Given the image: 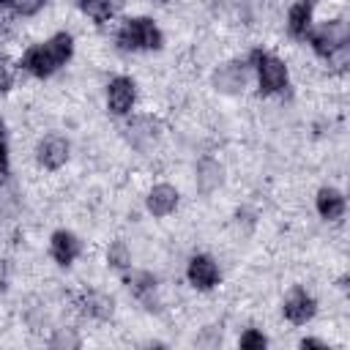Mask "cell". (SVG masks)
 Returning <instances> with one entry per match:
<instances>
[{
	"label": "cell",
	"mask_w": 350,
	"mask_h": 350,
	"mask_svg": "<svg viewBox=\"0 0 350 350\" xmlns=\"http://www.w3.org/2000/svg\"><path fill=\"white\" fill-rule=\"evenodd\" d=\"M252 63H254V71H257V85H260V93L262 96H273V93H282L287 88V63L271 52H262V49H254L252 52Z\"/></svg>",
	"instance_id": "obj_3"
},
{
	"label": "cell",
	"mask_w": 350,
	"mask_h": 350,
	"mask_svg": "<svg viewBox=\"0 0 350 350\" xmlns=\"http://www.w3.org/2000/svg\"><path fill=\"white\" fill-rule=\"evenodd\" d=\"M249 85V66L243 60H227L213 71V88L224 96H238Z\"/></svg>",
	"instance_id": "obj_5"
},
{
	"label": "cell",
	"mask_w": 350,
	"mask_h": 350,
	"mask_svg": "<svg viewBox=\"0 0 350 350\" xmlns=\"http://www.w3.org/2000/svg\"><path fill=\"white\" fill-rule=\"evenodd\" d=\"M265 336H262V331H254V328H249L246 334H241V339H238V345L243 347V350H260V347H265Z\"/></svg>",
	"instance_id": "obj_21"
},
{
	"label": "cell",
	"mask_w": 350,
	"mask_h": 350,
	"mask_svg": "<svg viewBox=\"0 0 350 350\" xmlns=\"http://www.w3.org/2000/svg\"><path fill=\"white\" fill-rule=\"evenodd\" d=\"M49 254L57 265H71L82 254V241L68 230H57L49 241Z\"/></svg>",
	"instance_id": "obj_13"
},
{
	"label": "cell",
	"mask_w": 350,
	"mask_h": 350,
	"mask_svg": "<svg viewBox=\"0 0 350 350\" xmlns=\"http://www.w3.org/2000/svg\"><path fill=\"white\" fill-rule=\"evenodd\" d=\"M115 41L120 49H129V52H142V49H161V30L159 25L150 19V16H131L126 19L118 33H115Z\"/></svg>",
	"instance_id": "obj_2"
},
{
	"label": "cell",
	"mask_w": 350,
	"mask_h": 350,
	"mask_svg": "<svg viewBox=\"0 0 350 350\" xmlns=\"http://www.w3.org/2000/svg\"><path fill=\"white\" fill-rule=\"evenodd\" d=\"M186 279L197 290H211L219 282V265L211 254H194L186 265Z\"/></svg>",
	"instance_id": "obj_8"
},
{
	"label": "cell",
	"mask_w": 350,
	"mask_h": 350,
	"mask_svg": "<svg viewBox=\"0 0 350 350\" xmlns=\"http://www.w3.org/2000/svg\"><path fill=\"white\" fill-rule=\"evenodd\" d=\"M301 345H304V347H325V345H323V342H317V339H304Z\"/></svg>",
	"instance_id": "obj_24"
},
{
	"label": "cell",
	"mask_w": 350,
	"mask_h": 350,
	"mask_svg": "<svg viewBox=\"0 0 350 350\" xmlns=\"http://www.w3.org/2000/svg\"><path fill=\"white\" fill-rule=\"evenodd\" d=\"M282 312H284V317H287L293 325H304V323H309V320L314 317L317 304H314V298H312L304 287H293V290L287 293L284 304H282Z\"/></svg>",
	"instance_id": "obj_7"
},
{
	"label": "cell",
	"mask_w": 350,
	"mask_h": 350,
	"mask_svg": "<svg viewBox=\"0 0 350 350\" xmlns=\"http://www.w3.org/2000/svg\"><path fill=\"white\" fill-rule=\"evenodd\" d=\"M82 309H85V314H90L96 320H107L112 314V298L104 295V293H96V290L85 293L82 295Z\"/></svg>",
	"instance_id": "obj_17"
},
{
	"label": "cell",
	"mask_w": 350,
	"mask_h": 350,
	"mask_svg": "<svg viewBox=\"0 0 350 350\" xmlns=\"http://www.w3.org/2000/svg\"><path fill=\"white\" fill-rule=\"evenodd\" d=\"M148 211L156 216V219H164L170 213H175L178 202H180V194L172 183H156L150 191H148Z\"/></svg>",
	"instance_id": "obj_11"
},
{
	"label": "cell",
	"mask_w": 350,
	"mask_h": 350,
	"mask_svg": "<svg viewBox=\"0 0 350 350\" xmlns=\"http://www.w3.org/2000/svg\"><path fill=\"white\" fill-rule=\"evenodd\" d=\"M312 11H314L312 0H298V3L290 5V11H287V30H290L293 38H306V33L312 30Z\"/></svg>",
	"instance_id": "obj_14"
},
{
	"label": "cell",
	"mask_w": 350,
	"mask_h": 350,
	"mask_svg": "<svg viewBox=\"0 0 350 350\" xmlns=\"http://www.w3.org/2000/svg\"><path fill=\"white\" fill-rule=\"evenodd\" d=\"M3 287H5V265L0 262V290H3Z\"/></svg>",
	"instance_id": "obj_25"
},
{
	"label": "cell",
	"mask_w": 350,
	"mask_h": 350,
	"mask_svg": "<svg viewBox=\"0 0 350 350\" xmlns=\"http://www.w3.org/2000/svg\"><path fill=\"white\" fill-rule=\"evenodd\" d=\"M159 3H167V0H159Z\"/></svg>",
	"instance_id": "obj_27"
},
{
	"label": "cell",
	"mask_w": 350,
	"mask_h": 350,
	"mask_svg": "<svg viewBox=\"0 0 350 350\" xmlns=\"http://www.w3.org/2000/svg\"><path fill=\"white\" fill-rule=\"evenodd\" d=\"M74 55V38L68 33H55L49 36L46 41H38L33 44L22 60H19V68L44 79V77H52L57 68H63Z\"/></svg>",
	"instance_id": "obj_1"
},
{
	"label": "cell",
	"mask_w": 350,
	"mask_h": 350,
	"mask_svg": "<svg viewBox=\"0 0 350 350\" xmlns=\"http://www.w3.org/2000/svg\"><path fill=\"white\" fill-rule=\"evenodd\" d=\"M14 77H16V66L11 63V57H8V55H0V93L11 90Z\"/></svg>",
	"instance_id": "obj_19"
},
{
	"label": "cell",
	"mask_w": 350,
	"mask_h": 350,
	"mask_svg": "<svg viewBox=\"0 0 350 350\" xmlns=\"http://www.w3.org/2000/svg\"><path fill=\"white\" fill-rule=\"evenodd\" d=\"M306 38H309L312 49H314L320 57H325L328 52H334V49H339V46L347 44L350 27H347L345 19H325V22H320L314 30H309Z\"/></svg>",
	"instance_id": "obj_4"
},
{
	"label": "cell",
	"mask_w": 350,
	"mask_h": 350,
	"mask_svg": "<svg viewBox=\"0 0 350 350\" xmlns=\"http://www.w3.org/2000/svg\"><path fill=\"white\" fill-rule=\"evenodd\" d=\"M8 175V148L5 142H0V180Z\"/></svg>",
	"instance_id": "obj_23"
},
{
	"label": "cell",
	"mask_w": 350,
	"mask_h": 350,
	"mask_svg": "<svg viewBox=\"0 0 350 350\" xmlns=\"http://www.w3.org/2000/svg\"><path fill=\"white\" fill-rule=\"evenodd\" d=\"M0 142H5V123H3V118H0Z\"/></svg>",
	"instance_id": "obj_26"
},
{
	"label": "cell",
	"mask_w": 350,
	"mask_h": 350,
	"mask_svg": "<svg viewBox=\"0 0 350 350\" xmlns=\"http://www.w3.org/2000/svg\"><path fill=\"white\" fill-rule=\"evenodd\" d=\"M107 262L112 268H118V271L131 268V249H129V243L126 241H112L107 246Z\"/></svg>",
	"instance_id": "obj_18"
},
{
	"label": "cell",
	"mask_w": 350,
	"mask_h": 350,
	"mask_svg": "<svg viewBox=\"0 0 350 350\" xmlns=\"http://www.w3.org/2000/svg\"><path fill=\"white\" fill-rule=\"evenodd\" d=\"M317 213L325 219V221H339L345 216V197L342 191L325 186L317 191Z\"/></svg>",
	"instance_id": "obj_15"
},
{
	"label": "cell",
	"mask_w": 350,
	"mask_h": 350,
	"mask_svg": "<svg viewBox=\"0 0 350 350\" xmlns=\"http://www.w3.org/2000/svg\"><path fill=\"white\" fill-rule=\"evenodd\" d=\"M36 153H38V164H41V167H46V170H60V167L68 161V156H71V145H68L66 137L49 134V137H44V139L38 142Z\"/></svg>",
	"instance_id": "obj_9"
},
{
	"label": "cell",
	"mask_w": 350,
	"mask_h": 350,
	"mask_svg": "<svg viewBox=\"0 0 350 350\" xmlns=\"http://www.w3.org/2000/svg\"><path fill=\"white\" fill-rule=\"evenodd\" d=\"M126 139H129V145L131 148H148V145H153L156 142V137H159V131H161V126H159V120L153 118V115H134L129 123H126Z\"/></svg>",
	"instance_id": "obj_10"
},
{
	"label": "cell",
	"mask_w": 350,
	"mask_h": 350,
	"mask_svg": "<svg viewBox=\"0 0 350 350\" xmlns=\"http://www.w3.org/2000/svg\"><path fill=\"white\" fill-rule=\"evenodd\" d=\"M137 101V85L131 77H112L107 85V109L112 115H129Z\"/></svg>",
	"instance_id": "obj_6"
},
{
	"label": "cell",
	"mask_w": 350,
	"mask_h": 350,
	"mask_svg": "<svg viewBox=\"0 0 350 350\" xmlns=\"http://www.w3.org/2000/svg\"><path fill=\"white\" fill-rule=\"evenodd\" d=\"M194 183H197V191L200 194H213L224 183V167H221V161H216L211 156H202L197 161V170H194Z\"/></svg>",
	"instance_id": "obj_12"
},
{
	"label": "cell",
	"mask_w": 350,
	"mask_h": 350,
	"mask_svg": "<svg viewBox=\"0 0 350 350\" xmlns=\"http://www.w3.org/2000/svg\"><path fill=\"white\" fill-rule=\"evenodd\" d=\"M77 3H79L82 14H85L88 19H93V22H107L126 0H77Z\"/></svg>",
	"instance_id": "obj_16"
},
{
	"label": "cell",
	"mask_w": 350,
	"mask_h": 350,
	"mask_svg": "<svg viewBox=\"0 0 350 350\" xmlns=\"http://www.w3.org/2000/svg\"><path fill=\"white\" fill-rule=\"evenodd\" d=\"M11 5H14V11L19 14V16H33V14H38L49 0H8Z\"/></svg>",
	"instance_id": "obj_20"
},
{
	"label": "cell",
	"mask_w": 350,
	"mask_h": 350,
	"mask_svg": "<svg viewBox=\"0 0 350 350\" xmlns=\"http://www.w3.org/2000/svg\"><path fill=\"white\" fill-rule=\"evenodd\" d=\"M77 345H79V339H77L71 331L57 328V334H55V339H52V347H77Z\"/></svg>",
	"instance_id": "obj_22"
}]
</instances>
